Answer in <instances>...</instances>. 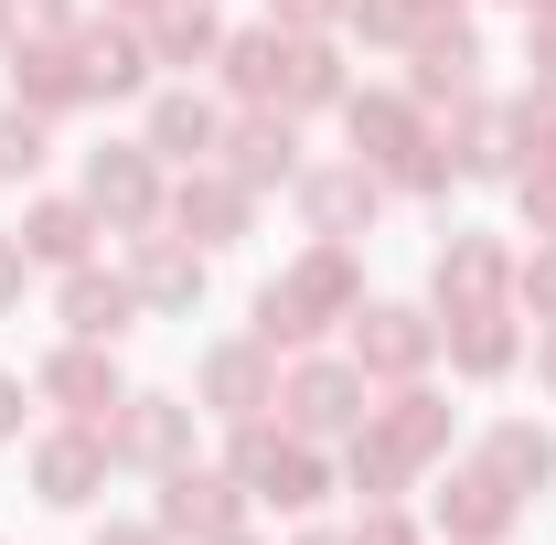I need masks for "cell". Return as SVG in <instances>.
Returning <instances> with one entry per match:
<instances>
[{"label": "cell", "mask_w": 556, "mask_h": 545, "mask_svg": "<svg viewBox=\"0 0 556 545\" xmlns=\"http://www.w3.org/2000/svg\"><path fill=\"white\" fill-rule=\"evenodd\" d=\"M332 300H343V257H311L300 278H278L268 300H257V332H268V342H300V332H321L311 310H332Z\"/></svg>", "instance_id": "1"}, {"label": "cell", "mask_w": 556, "mask_h": 545, "mask_svg": "<svg viewBox=\"0 0 556 545\" xmlns=\"http://www.w3.org/2000/svg\"><path fill=\"white\" fill-rule=\"evenodd\" d=\"M236 460H247V481H257V492H268V503H289V514H300V503H311V492H321V460H311V449H278L268 428H257V439H247V449H236Z\"/></svg>", "instance_id": "2"}, {"label": "cell", "mask_w": 556, "mask_h": 545, "mask_svg": "<svg viewBox=\"0 0 556 545\" xmlns=\"http://www.w3.org/2000/svg\"><path fill=\"white\" fill-rule=\"evenodd\" d=\"M492 289H503V246H482V236H460L450 257H439V300L471 321V310H492Z\"/></svg>", "instance_id": "3"}, {"label": "cell", "mask_w": 556, "mask_h": 545, "mask_svg": "<svg viewBox=\"0 0 556 545\" xmlns=\"http://www.w3.org/2000/svg\"><path fill=\"white\" fill-rule=\"evenodd\" d=\"M33 471H43V503H86L97 471H108V449H97V439H43V460H33Z\"/></svg>", "instance_id": "4"}, {"label": "cell", "mask_w": 556, "mask_h": 545, "mask_svg": "<svg viewBox=\"0 0 556 545\" xmlns=\"http://www.w3.org/2000/svg\"><path fill=\"white\" fill-rule=\"evenodd\" d=\"M161 524H172V535H225V524H236V514H225V481L172 471V503H161Z\"/></svg>", "instance_id": "5"}, {"label": "cell", "mask_w": 556, "mask_h": 545, "mask_svg": "<svg viewBox=\"0 0 556 545\" xmlns=\"http://www.w3.org/2000/svg\"><path fill=\"white\" fill-rule=\"evenodd\" d=\"M353 353H364V364H386V375H407L417 353H428V332H417L407 310H364V332H353Z\"/></svg>", "instance_id": "6"}, {"label": "cell", "mask_w": 556, "mask_h": 545, "mask_svg": "<svg viewBox=\"0 0 556 545\" xmlns=\"http://www.w3.org/2000/svg\"><path fill=\"white\" fill-rule=\"evenodd\" d=\"M65 321H75L86 342L129 332V289H118V278H75V289H65Z\"/></svg>", "instance_id": "7"}, {"label": "cell", "mask_w": 556, "mask_h": 545, "mask_svg": "<svg viewBox=\"0 0 556 545\" xmlns=\"http://www.w3.org/2000/svg\"><path fill=\"white\" fill-rule=\"evenodd\" d=\"M289 417H300V428H343V417H353V375H332V364H311V375L289 385Z\"/></svg>", "instance_id": "8"}, {"label": "cell", "mask_w": 556, "mask_h": 545, "mask_svg": "<svg viewBox=\"0 0 556 545\" xmlns=\"http://www.w3.org/2000/svg\"><path fill=\"white\" fill-rule=\"evenodd\" d=\"M43 385H54V396H65L75 417H97V407H108V396H118V385H108V364H97V353H65V364H43Z\"/></svg>", "instance_id": "9"}, {"label": "cell", "mask_w": 556, "mask_h": 545, "mask_svg": "<svg viewBox=\"0 0 556 545\" xmlns=\"http://www.w3.org/2000/svg\"><path fill=\"white\" fill-rule=\"evenodd\" d=\"M97 204H108V214H129V225L150 214V172H139L129 150H97Z\"/></svg>", "instance_id": "10"}, {"label": "cell", "mask_w": 556, "mask_h": 545, "mask_svg": "<svg viewBox=\"0 0 556 545\" xmlns=\"http://www.w3.org/2000/svg\"><path fill=\"white\" fill-rule=\"evenodd\" d=\"M22 246H33V257H54V268H75V257H86V214H75V204H43Z\"/></svg>", "instance_id": "11"}, {"label": "cell", "mask_w": 556, "mask_h": 545, "mask_svg": "<svg viewBox=\"0 0 556 545\" xmlns=\"http://www.w3.org/2000/svg\"><path fill=\"white\" fill-rule=\"evenodd\" d=\"M204 385H214V407H225V417H247V407H257V353H214Z\"/></svg>", "instance_id": "12"}, {"label": "cell", "mask_w": 556, "mask_h": 545, "mask_svg": "<svg viewBox=\"0 0 556 545\" xmlns=\"http://www.w3.org/2000/svg\"><path fill=\"white\" fill-rule=\"evenodd\" d=\"M492 471L503 481H546V428H492Z\"/></svg>", "instance_id": "13"}, {"label": "cell", "mask_w": 556, "mask_h": 545, "mask_svg": "<svg viewBox=\"0 0 556 545\" xmlns=\"http://www.w3.org/2000/svg\"><path fill=\"white\" fill-rule=\"evenodd\" d=\"M150 139H161V150H204V139H214V107H193V97H161Z\"/></svg>", "instance_id": "14"}, {"label": "cell", "mask_w": 556, "mask_h": 545, "mask_svg": "<svg viewBox=\"0 0 556 545\" xmlns=\"http://www.w3.org/2000/svg\"><path fill=\"white\" fill-rule=\"evenodd\" d=\"M353 139H375V161H396V150H417V139H407V107H386V97H375V107L353 97Z\"/></svg>", "instance_id": "15"}, {"label": "cell", "mask_w": 556, "mask_h": 545, "mask_svg": "<svg viewBox=\"0 0 556 545\" xmlns=\"http://www.w3.org/2000/svg\"><path fill=\"white\" fill-rule=\"evenodd\" d=\"M172 439H182V407H161V396H139V417H129V439H118V449H139V460H161Z\"/></svg>", "instance_id": "16"}, {"label": "cell", "mask_w": 556, "mask_h": 545, "mask_svg": "<svg viewBox=\"0 0 556 545\" xmlns=\"http://www.w3.org/2000/svg\"><path fill=\"white\" fill-rule=\"evenodd\" d=\"M236 172H247V182L289 172V129H268V118H257V129H236Z\"/></svg>", "instance_id": "17"}, {"label": "cell", "mask_w": 556, "mask_h": 545, "mask_svg": "<svg viewBox=\"0 0 556 545\" xmlns=\"http://www.w3.org/2000/svg\"><path fill=\"white\" fill-rule=\"evenodd\" d=\"M311 214H321V225H353V214H375L364 172H332V182H311Z\"/></svg>", "instance_id": "18"}, {"label": "cell", "mask_w": 556, "mask_h": 545, "mask_svg": "<svg viewBox=\"0 0 556 545\" xmlns=\"http://www.w3.org/2000/svg\"><path fill=\"white\" fill-rule=\"evenodd\" d=\"M214 43V11L204 0H172V11H161V54H204Z\"/></svg>", "instance_id": "19"}, {"label": "cell", "mask_w": 556, "mask_h": 545, "mask_svg": "<svg viewBox=\"0 0 556 545\" xmlns=\"http://www.w3.org/2000/svg\"><path fill=\"white\" fill-rule=\"evenodd\" d=\"M139 289H150V300H193V289H204V268H193V257H172V246H150Z\"/></svg>", "instance_id": "20"}, {"label": "cell", "mask_w": 556, "mask_h": 545, "mask_svg": "<svg viewBox=\"0 0 556 545\" xmlns=\"http://www.w3.org/2000/svg\"><path fill=\"white\" fill-rule=\"evenodd\" d=\"M33 161H43V129L22 107H0V172H33Z\"/></svg>", "instance_id": "21"}, {"label": "cell", "mask_w": 556, "mask_h": 545, "mask_svg": "<svg viewBox=\"0 0 556 545\" xmlns=\"http://www.w3.org/2000/svg\"><path fill=\"white\" fill-rule=\"evenodd\" d=\"M54 11H65V0H0V43H22V33H54Z\"/></svg>", "instance_id": "22"}, {"label": "cell", "mask_w": 556, "mask_h": 545, "mask_svg": "<svg viewBox=\"0 0 556 545\" xmlns=\"http://www.w3.org/2000/svg\"><path fill=\"white\" fill-rule=\"evenodd\" d=\"M525 300H535V310H556V257H546L535 278H525Z\"/></svg>", "instance_id": "23"}, {"label": "cell", "mask_w": 556, "mask_h": 545, "mask_svg": "<svg viewBox=\"0 0 556 545\" xmlns=\"http://www.w3.org/2000/svg\"><path fill=\"white\" fill-rule=\"evenodd\" d=\"M11 428H22V385L0 375V439H11Z\"/></svg>", "instance_id": "24"}, {"label": "cell", "mask_w": 556, "mask_h": 545, "mask_svg": "<svg viewBox=\"0 0 556 545\" xmlns=\"http://www.w3.org/2000/svg\"><path fill=\"white\" fill-rule=\"evenodd\" d=\"M525 214H546V225H556V182H525Z\"/></svg>", "instance_id": "25"}, {"label": "cell", "mask_w": 556, "mask_h": 545, "mask_svg": "<svg viewBox=\"0 0 556 545\" xmlns=\"http://www.w3.org/2000/svg\"><path fill=\"white\" fill-rule=\"evenodd\" d=\"M278 11H289V22H321V11H332V0H278Z\"/></svg>", "instance_id": "26"}, {"label": "cell", "mask_w": 556, "mask_h": 545, "mask_svg": "<svg viewBox=\"0 0 556 545\" xmlns=\"http://www.w3.org/2000/svg\"><path fill=\"white\" fill-rule=\"evenodd\" d=\"M11 289H22V257H11V246H0V300H11Z\"/></svg>", "instance_id": "27"}, {"label": "cell", "mask_w": 556, "mask_h": 545, "mask_svg": "<svg viewBox=\"0 0 556 545\" xmlns=\"http://www.w3.org/2000/svg\"><path fill=\"white\" fill-rule=\"evenodd\" d=\"M546 385H556V342H546Z\"/></svg>", "instance_id": "28"}, {"label": "cell", "mask_w": 556, "mask_h": 545, "mask_svg": "<svg viewBox=\"0 0 556 545\" xmlns=\"http://www.w3.org/2000/svg\"><path fill=\"white\" fill-rule=\"evenodd\" d=\"M108 545H150V535H108Z\"/></svg>", "instance_id": "29"}, {"label": "cell", "mask_w": 556, "mask_h": 545, "mask_svg": "<svg viewBox=\"0 0 556 545\" xmlns=\"http://www.w3.org/2000/svg\"><path fill=\"white\" fill-rule=\"evenodd\" d=\"M311 545H332V535H311Z\"/></svg>", "instance_id": "30"}]
</instances>
